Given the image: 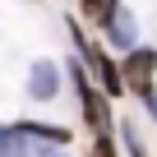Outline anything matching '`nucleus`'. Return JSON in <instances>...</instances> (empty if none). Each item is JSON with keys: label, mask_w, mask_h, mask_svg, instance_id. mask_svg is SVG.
<instances>
[{"label": "nucleus", "mask_w": 157, "mask_h": 157, "mask_svg": "<svg viewBox=\"0 0 157 157\" xmlns=\"http://www.w3.org/2000/svg\"><path fill=\"white\" fill-rule=\"evenodd\" d=\"M0 157H28V139L19 125H0Z\"/></svg>", "instance_id": "obj_6"}, {"label": "nucleus", "mask_w": 157, "mask_h": 157, "mask_svg": "<svg viewBox=\"0 0 157 157\" xmlns=\"http://www.w3.org/2000/svg\"><path fill=\"white\" fill-rule=\"evenodd\" d=\"M74 46L83 51L88 69H93V74L102 78V93H106V97L125 93V83H120V65H116V60H111V56H106V51H102V46H97V42H93L88 33H83V28H74Z\"/></svg>", "instance_id": "obj_1"}, {"label": "nucleus", "mask_w": 157, "mask_h": 157, "mask_svg": "<svg viewBox=\"0 0 157 157\" xmlns=\"http://www.w3.org/2000/svg\"><path fill=\"white\" fill-rule=\"evenodd\" d=\"M111 5H116V0H83V14H88V19H97V23H102V19H106V14H111Z\"/></svg>", "instance_id": "obj_8"}, {"label": "nucleus", "mask_w": 157, "mask_h": 157, "mask_svg": "<svg viewBox=\"0 0 157 157\" xmlns=\"http://www.w3.org/2000/svg\"><path fill=\"white\" fill-rule=\"evenodd\" d=\"M56 88H60V69H56L51 60H37V65H33V78H28V93H33L37 102H46V97H56Z\"/></svg>", "instance_id": "obj_4"}, {"label": "nucleus", "mask_w": 157, "mask_h": 157, "mask_svg": "<svg viewBox=\"0 0 157 157\" xmlns=\"http://www.w3.org/2000/svg\"><path fill=\"white\" fill-rule=\"evenodd\" d=\"M152 74H157V51H148V46H129V56H125V69H120V83L129 88V93H139V97H148L152 93Z\"/></svg>", "instance_id": "obj_2"}, {"label": "nucleus", "mask_w": 157, "mask_h": 157, "mask_svg": "<svg viewBox=\"0 0 157 157\" xmlns=\"http://www.w3.org/2000/svg\"><path fill=\"white\" fill-rule=\"evenodd\" d=\"M143 102H148V111H152V116H157V93H148V97H143Z\"/></svg>", "instance_id": "obj_10"}, {"label": "nucleus", "mask_w": 157, "mask_h": 157, "mask_svg": "<svg viewBox=\"0 0 157 157\" xmlns=\"http://www.w3.org/2000/svg\"><path fill=\"white\" fill-rule=\"evenodd\" d=\"M93 157H116V148H111L106 129H97V143H93Z\"/></svg>", "instance_id": "obj_9"}, {"label": "nucleus", "mask_w": 157, "mask_h": 157, "mask_svg": "<svg viewBox=\"0 0 157 157\" xmlns=\"http://www.w3.org/2000/svg\"><path fill=\"white\" fill-rule=\"evenodd\" d=\"M102 28H106V37H111L116 46H125V51L134 46V33H139V28H134V14H125V10L111 5V14L102 19Z\"/></svg>", "instance_id": "obj_5"}, {"label": "nucleus", "mask_w": 157, "mask_h": 157, "mask_svg": "<svg viewBox=\"0 0 157 157\" xmlns=\"http://www.w3.org/2000/svg\"><path fill=\"white\" fill-rule=\"evenodd\" d=\"M69 74H74V88H78V102H83V120H88L93 129H111V106H106V93H93V83H88V74H83V65H74Z\"/></svg>", "instance_id": "obj_3"}, {"label": "nucleus", "mask_w": 157, "mask_h": 157, "mask_svg": "<svg viewBox=\"0 0 157 157\" xmlns=\"http://www.w3.org/2000/svg\"><path fill=\"white\" fill-rule=\"evenodd\" d=\"M19 129L33 134V139H46V143H69V129H65V125H37V120H23Z\"/></svg>", "instance_id": "obj_7"}]
</instances>
